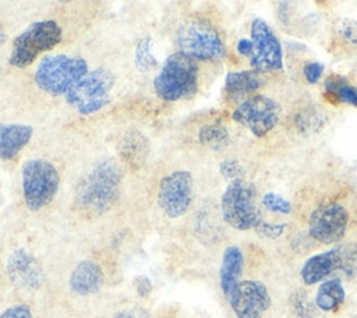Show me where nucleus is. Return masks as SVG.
I'll list each match as a JSON object with an SVG mask.
<instances>
[{
    "label": "nucleus",
    "mask_w": 357,
    "mask_h": 318,
    "mask_svg": "<svg viewBox=\"0 0 357 318\" xmlns=\"http://www.w3.org/2000/svg\"><path fill=\"white\" fill-rule=\"evenodd\" d=\"M121 170L112 159L96 163L77 187V204L88 213L106 211L117 195Z\"/></svg>",
    "instance_id": "obj_1"
},
{
    "label": "nucleus",
    "mask_w": 357,
    "mask_h": 318,
    "mask_svg": "<svg viewBox=\"0 0 357 318\" xmlns=\"http://www.w3.org/2000/svg\"><path fill=\"white\" fill-rule=\"evenodd\" d=\"M197 80L198 67L195 60L178 52L165 60L153 80V88L159 98L178 100L191 96L197 91Z\"/></svg>",
    "instance_id": "obj_2"
},
{
    "label": "nucleus",
    "mask_w": 357,
    "mask_h": 318,
    "mask_svg": "<svg viewBox=\"0 0 357 318\" xmlns=\"http://www.w3.org/2000/svg\"><path fill=\"white\" fill-rule=\"evenodd\" d=\"M88 73L86 61L78 56L50 54L40 60L35 70V81L40 89L52 95L67 93Z\"/></svg>",
    "instance_id": "obj_3"
},
{
    "label": "nucleus",
    "mask_w": 357,
    "mask_h": 318,
    "mask_svg": "<svg viewBox=\"0 0 357 318\" xmlns=\"http://www.w3.org/2000/svg\"><path fill=\"white\" fill-rule=\"evenodd\" d=\"M257 191L247 180L231 181L220 199V209L225 222L236 230L257 229L262 222L261 212L255 204Z\"/></svg>",
    "instance_id": "obj_4"
},
{
    "label": "nucleus",
    "mask_w": 357,
    "mask_h": 318,
    "mask_svg": "<svg viewBox=\"0 0 357 318\" xmlns=\"http://www.w3.org/2000/svg\"><path fill=\"white\" fill-rule=\"evenodd\" d=\"M61 39V28L52 20L33 22L13 42L10 64L14 67L29 66L40 53L53 49Z\"/></svg>",
    "instance_id": "obj_5"
},
{
    "label": "nucleus",
    "mask_w": 357,
    "mask_h": 318,
    "mask_svg": "<svg viewBox=\"0 0 357 318\" xmlns=\"http://www.w3.org/2000/svg\"><path fill=\"white\" fill-rule=\"evenodd\" d=\"M59 173L45 159H31L22 167V194L26 206L38 211L46 206L57 192Z\"/></svg>",
    "instance_id": "obj_6"
},
{
    "label": "nucleus",
    "mask_w": 357,
    "mask_h": 318,
    "mask_svg": "<svg viewBox=\"0 0 357 318\" xmlns=\"http://www.w3.org/2000/svg\"><path fill=\"white\" fill-rule=\"evenodd\" d=\"M180 53L192 60H219L225 56V45L218 31L208 22L191 20L177 33Z\"/></svg>",
    "instance_id": "obj_7"
},
{
    "label": "nucleus",
    "mask_w": 357,
    "mask_h": 318,
    "mask_svg": "<svg viewBox=\"0 0 357 318\" xmlns=\"http://www.w3.org/2000/svg\"><path fill=\"white\" fill-rule=\"evenodd\" d=\"M114 84L113 74L106 68L88 71L66 95L67 102L82 114L100 110L109 102V92Z\"/></svg>",
    "instance_id": "obj_8"
},
{
    "label": "nucleus",
    "mask_w": 357,
    "mask_h": 318,
    "mask_svg": "<svg viewBox=\"0 0 357 318\" xmlns=\"http://www.w3.org/2000/svg\"><path fill=\"white\" fill-rule=\"evenodd\" d=\"M280 106L271 98L255 95L243 100L233 112V119L255 137L266 135L279 121Z\"/></svg>",
    "instance_id": "obj_9"
},
{
    "label": "nucleus",
    "mask_w": 357,
    "mask_h": 318,
    "mask_svg": "<svg viewBox=\"0 0 357 318\" xmlns=\"http://www.w3.org/2000/svg\"><path fill=\"white\" fill-rule=\"evenodd\" d=\"M251 40L254 52L250 57V64L255 73H268L282 68L283 53L280 40L264 20H252Z\"/></svg>",
    "instance_id": "obj_10"
},
{
    "label": "nucleus",
    "mask_w": 357,
    "mask_h": 318,
    "mask_svg": "<svg viewBox=\"0 0 357 318\" xmlns=\"http://www.w3.org/2000/svg\"><path fill=\"white\" fill-rule=\"evenodd\" d=\"M347 225V209L337 202H326L311 212L308 233L314 240L322 244H335L346 234Z\"/></svg>",
    "instance_id": "obj_11"
},
{
    "label": "nucleus",
    "mask_w": 357,
    "mask_h": 318,
    "mask_svg": "<svg viewBox=\"0 0 357 318\" xmlns=\"http://www.w3.org/2000/svg\"><path fill=\"white\" fill-rule=\"evenodd\" d=\"M356 261V250L350 245H340L310 257L300 269L304 285L311 286L322 282L335 271H351Z\"/></svg>",
    "instance_id": "obj_12"
},
{
    "label": "nucleus",
    "mask_w": 357,
    "mask_h": 318,
    "mask_svg": "<svg viewBox=\"0 0 357 318\" xmlns=\"http://www.w3.org/2000/svg\"><path fill=\"white\" fill-rule=\"evenodd\" d=\"M192 199V177L185 170L165 176L159 183L158 202L172 219L184 215Z\"/></svg>",
    "instance_id": "obj_13"
},
{
    "label": "nucleus",
    "mask_w": 357,
    "mask_h": 318,
    "mask_svg": "<svg viewBox=\"0 0 357 318\" xmlns=\"http://www.w3.org/2000/svg\"><path fill=\"white\" fill-rule=\"evenodd\" d=\"M237 318H261L271 307V294L259 280H240L227 297Z\"/></svg>",
    "instance_id": "obj_14"
},
{
    "label": "nucleus",
    "mask_w": 357,
    "mask_h": 318,
    "mask_svg": "<svg viewBox=\"0 0 357 318\" xmlns=\"http://www.w3.org/2000/svg\"><path fill=\"white\" fill-rule=\"evenodd\" d=\"M7 275L18 289L33 292L40 287L43 273L35 257L24 248L14 250L7 258Z\"/></svg>",
    "instance_id": "obj_15"
},
{
    "label": "nucleus",
    "mask_w": 357,
    "mask_h": 318,
    "mask_svg": "<svg viewBox=\"0 0 357 318\" xmlns=\"http://www.w3.org/2000/svg\"><path fill=\"white\" fill-rule=\"evenodd\" d=\"M103 283V272L100 266L91 261H81L70 276V287L79 296H91L96 293Z\"/></svg>",
    "instance_id": "obj_16"
},
{
    "label": "nucleus",
    "mask_w": 357,
    "mask_h": 318,
    "mask_svg": "<svg viewBox=\"0 0 357 318\" xmlns=\"http://www.w3.org/2000/svg\"><path fill=\"white\" fill-rule=\"evenodd\" d=\"M32 127L26 124H0V159L10 160L28 144Z\"/></svg>",
    "instance_id": "obj_17"
},
{
    "label": "nucleus",
    "mask_w": 357,
    "mask_h": 318,
    "mask_svg": "<svg viewBox=\"0 0 357 318\" xmlns=\"http://www.w3.org/2000/svg\"><path fill=\"white\" fill-rule=\"evenodd\" d=\"M243 265H244V257L241 250L237 245H230L225 250L220 272H219V280H220V289L226 297L231 294L234 287L240 282V276L243 273Z\"/></svg>",
    "instance_id": "obj_18"
},
{
    "label": "nucleus",
    "mask_w": 357,
    "mask_h": 318,
    "mask_svg": "<svg viewBox=\"0 0 357 318\" xmlns=\"http://www.w3.org/2000/svg\"><path fill=\"white\" fill-rule=\"evenodd\" d=\"M346 298V292L339 279L324 280L315 294V303L322 311L337 310Z\"/></svg>",
    "instance_id": "obj_19"
},
{
    "label": "nucleus",
    "mask_w": 357,
    "mask_h": 318,
    "mask_svg": "<svg viewBox=\"0 0 357 318\" xmlns=\"http://www.w3.org/2000/svg\"><path fill=\"white\" fill-rule=\"evenodd\" d=\"M226 91L231 95H244L261 86V80L254 71H233L226 75Z\"/></svg>",
    "instance_id": "obj_20"
},
{
    "label": "nucleus",
    "mask_w": 357,
    "mask_h": 318,
    "mask_svg": "<svg viewBox=\"0 0 357 318\" xmlns=\"http://www.w3.org/2000/svg\"><path fill=\"white\" fill-rule=\"evenodd\" d=\"M325 88L337 100L357 107V88L342 77H331L325 81Z\"/></svg>",
    "instance_id": "obj_21"
},
{
    "label": "nucleus",
    "mask_w": 357,
    "mask_h": 318,
    "mask_svg": "<svg viewBox=\"0 0 357 318\" xmlns=\"http://www.w3.org/2000/svg\"><path fill=\"white\" fill-rule=\"evenodd\" d=\"M199 139L202 144H205L213 149H219L227 144L229 134L225 127L218 126V124H211V126H205L201 128Z\"/></svg>",
    "instance_id": "obj_22"
},
{
    "label": "nucleus",
    "mask_w": 357,
    "mask_h": 318,
    "mask_svg": "<svg viewBox=\"0 0 357 318\" xmlns=\"http://www.w3.org/2000/svg\"><path fill=\"white\" fill-rule=\"evenodd\" d=\"M262 205L269 209L271 212L287 215L291 212V204L284 197L276 192H268L262 197Z\"/></svg>",
    "instance_id": "obj_23"
},
{
    "label": "nucleus",
    "mask_w": 357,
    "mask_h": 318,
    "mask_svg": "<svg viewBox=\"0 0 357 318\" xmlns=\"http://www.w3.org/2000/svg\"><path fill=\"white\" fill-rule=\"evenodd\" d=\"M135 63H137V67L142 71H146L156 64V60L149 49V38H144L138 43L137 52H135Z\"/></svg>",
    "instance_id": "obj_24"
},
{
    "label": "nucleus",
    "mask_w": 357,
    "mask_h": 318,
    "mask_svg": "<svg viewBox=\"0 0 357 318\" xmlns=\"http://www.w3.org/2000/svg\"><path fill=\"white\" fill-rule=\"evenodd\" d=\"M220 173L226 179H229L231 183L236 180H243L244 174H245V169L241 166L240 162H237L234 159H227L220 163Z\"/></svg>",
    "instance_id": "obj_25"
},
{
    "label": "nucleus",
    "mask_w": 357,
    "mask_h": 318,
    "mask_svg": "<svg viewBox=\"0 0 357 318\" xmlns=\"http://www.w3.org/2000/svg\"><path fill=\"white\" fill-rule=\"evenodd\" d=\"M325 66L319 61H307L303 66V74L308 84H317L322 77Z\"/></svg>",
    "instance_id": "obj_26"
},
{
    "label": "nucleus",
    "mask_w": 357,
    "mask_h": 318,
    "mask_svg": "<svg viewBox=\"0 0 357 318\" xmlns=\"http://www.w3.org/2000/svg\"><path fill=\"white\" fill-rule=\"evenodd\" d=\"M284 229H286V223H265V222H261L257 226L255 230L264 237L276 238L284 232Z\"/></svg>",
    "instance_id": "obj_27"
},
{
    "label": "nucleus",
    "mask_w": 357,
    "mask_h": 318,
    "mask_svg": "<svg viewBox=\"0 0 357 318\" xmlns=\"http://www.w3.org/2000/svg\"><path fill=\"white\" fill-rule=\"evenodd\" d=\"M0 318H33L28 305L18 304L7 308L0 314Z\"/></svg>",
    "instance_id": "obj_28"
},
{
    "label": "nucleus",
    "mask_w": 357,
    "mask_h": 318,
    "mask_svg": "<svg viewBox=\"0 0 357 318\" xmlns=\"http://www.w3.org/2000/svg\"><path fill=\"white\" fill-rule=\"evenodd\" d=\"M237 52H238L241 56H248V57H251V54H252V52H254L252 40H251V39L241 38V39L237 42Z\"/></svg>",
    "instance_id": "obj_29"
},
{
    "label": "nucleus",
    "mask_w": 357,
    "mask_h": 318,
    "mask_svg": "<svg viewBox=\"0 0 357 318\" xmlns=\"http://www.w3.org/2000/svg\"><path fill=\"white\" fill-rule=\"evenodd\" d=\"M113 318H148L141 310H121L114 314Z\"/></svg>",
    "instance_id": "obj_30"
},
{
    "label": "nucleus",
    "mask_w": 357,
    "mask_h": 318,
    "mask_svg": "<svg viewBox=\"0 0 357 318\" xmlns=\"http://www.w3.org/2000/svg\"><path fill=\"white\" fill-rule=\"evenodd\" d=\"M151 289H152V286H151V280H149L148 278L142 276V278L138 279V283H137V292H138V294L146 296V294L151 292Z\"/></svg>",
    "instance_id": "obj_31"
},
{
    "label": "nucleus",
    "mask_w": 357,
    "mask_h": 318,
    "mask_svg": "<svg viewBox=\"0 0 357 318\" xmlns=\"http://www.w3.org/2000/svg\"><path fill=\"white\" fill-rule=\"evenodd\" d=\"M3 40H4V32H3V28L0 26V45L3 43Z\"/></svg>",
    "instance_id": "obj_32"
}]
</instances>
